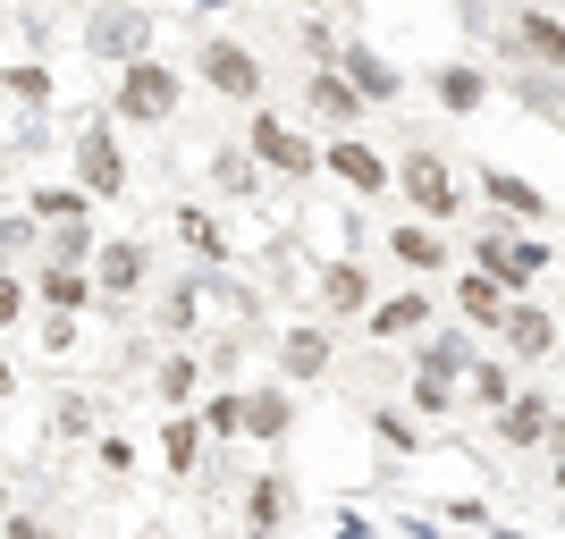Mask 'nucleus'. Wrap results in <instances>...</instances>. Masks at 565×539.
Wrapping results in <instances>:
<instances>
[{"mask_svg": "<svg viewBox=\"0 0 565 539\" xmlns=\"http://www.w3.org/2000/svg\"><path fill=\"white\" fill-rule=\"evenodd\" d=\"M178 68H161V60H136V68H118V94H110V110L118 118H136V127H152V118H169L178 110Z\"/></svg>", "mask_w": 565, "mask_h": 539, "instance_id": "f257e3e1", "label": "nucleus"}, {"mask_svg": "<svg viewBox=\"0 0 565 539\" xmlns=\"http://www.w3.org/2000/svg\"><path fill=\"white\" fill-rule=\"evenodd\" d=\"M397 194L423 219H456V212H465V194H456V177H448L439 152H405V161H397Z\"/></svg>", "mask_w": 565, "mask_h": 539, "instance_id": "f03ea898", "label": "nucleus"}, {"mask_svg": "<svg viewBox=\"0 0 565 539\" xmlns=\"http://www.w3.org/2000/svg\"><path fill=\"white\" fill-rule=\"evenodd\" d=\"M194 68H203V85H212V94L262 101V60H254L245 43H228V34H220V43H203V60H194Z\"/></svg>", "mask_w": 565, "mask_h": 539, "instance_id": "7ed1b4c3", "label": "nucleus"}, {"mask_svg": "<svg viewBox=\"0 0 565 539\" xmlns=\"http://www.w3.org/2000/svg\"><path fill=\"white\" fill-rule=\"evenodd\" d=\"M245 152H254V161H270L279 177H312V169H321V143H312V136H296V127H279V118H254Z\"/></svg>", "mask_w": 565, "mask_h": 539, "instance_id": "20e7f679", "label": "nucleus"}, {"mask_svg": "<svg viewBox=\"0 0 565 539\" xmlns=\"http://www.w3.org/2000/svg\"><path fill=\"white\" fill-rule=\"evenodd\" d=\"M85 43H94L102 60H118V68H136V51L152 43V18H143V9H94V18H85Z\"/></svg>", "mask_w": 565, "mask_h": 539, "instance_id": "39448f33", "label": "nucleus"}, {"mask_svg": "<svg viewBox=\"0 0 565 539\" xmlns=\"http://www.w3.org/2000/svg\"><path fill=\"white\" fill-rule=\"evenodd\" d=\"M76 169H85V194H127V152H118L110 127H85V136H76Z\"/></svg>", "mask_w": 565, "mask_h": 539, "instance_id": "423d86ee", "label": "nucleus"}, {"mask_svg": "<svg viewBox=\"0 0 565 539\" xmlns=\"http://www.w3.org/2000/svg\"><path fill=\"white\" fill-rule=\"evenodd\" d=\"M481 270H490L498 287H532L548 270L541 245H523V236H481Z\"/></svg>", "mask_w": 565, "mask_h": 539, "instance_id": "0eeeda50", "label": "nucleus"}, {"mask_svg": "<svg viewBox=\"0 0 565 539\" xmlns=\"http://www.w3.org/2000/svg\"><path fill=\"white\" fill-rule=\"evenodd\" d=\"M338 68L354 76V94H363V101H397V94H405V76L388 68L372 43H347V51H338Z\"/></svg>", "mask_w": 565, "mask_h": 539, "instance_id": "6e6552de", "label": "nucleus"}, {"mask_svg": "<svg viewBox=\"0 0 565 539\" xmlns=\"http://www.w3.org/2000/svg\"><path fill=\"white\" fill-rule=\"evenodd\" d=\"M94 270H102V279H94L102 295H118V304H127V295L143 287V270H152V254H143V245H102Z\"/></svg>", "mask_w": 565, "mask_h": 539, "instance_id": "1a4fd4ad", "label": "nucleus"}, {"mask_svg": "<svg viewBox=\"0 0 565 539\" xmlns=\"http://www.w3.org/2000/svg\"><path fill=\"white\" fill-rule=\"evenodd\" d=\"M321 161H330L347 186H363V194L388 186V161H380V152H363V143H321Z\"/></svg>", "mask_w": 565, "mask_h": 539, "instance_id": "9d476101", "label": "nucleus"}, {"mask_svg": "<svg viewBox=\"0 0 565 539\" xmlns=\"http://www.w3.org/2000/svg\"><path fill=\"white\" fill-rule=\"evenodd\" d=\"M279 363H287V379H321V371H330V337H321V328H287Z\"/></svg>", "mask_w": 565, "mask_h": 539, "instance_id": "9b49d317", "label": "nucleus"}, {"mask_svg": "<svg viewBox=\"0 0 565 539\" xmlns=\"http://www.w3.org/2000/svg\"><path fill=\"white\" fill-rule=\"evenodd\" d=\"M481 194H490L507 219H541V212H548L541 186H523V177H507V169H490V177H481Z\"/></svg>", "mask_w": 565, "mask_h": 539, "instance_id": "f8f14e48", "label": "nucleus"}, {"mask_svg": "<svg viewBox=\"0 0 565 539\" xmlns=\"http://www.w3.org/2000/svg\"><path fill=\"white\" fill-rule=\"evenodd\" d=\"M498 328H507V346H515V354H548V346H557V321H548V312H532V304H515Z\"/></svg>", "mask_w": 565, "mask_h": 539, "instance_id": "ddd939ff", "label": "nucleus"}, {"mask_svg": "<svg viewBox=\"0 0 565 539\" xmlns=\"http://www.w3.org/2000/svg\"><path fill=\"white\" fill-rule=\"evenodd\" d=\"M25 212L43 219V228H85V194H76V186H34Z\"/></svg>", "mask_w": 565, "mask_h": 539, "instance_id": "4468645a", "label": "nucleus"}, {"mask_svg": "<svg viewBox=\"0 0 565 539\" xmlns=\"http://www.w3.org/2000/svg\"><path fill=\"white\" fill-rule=\"evenodd\" d=\"M305 101H312V110H321V118H338V127H347V118L363 110V94H354L347 76H330V68H321V76H312V85H305Z\"/></svg>", "mask_w": 565, "mask_h": 539, "instance_id": "2eb2a0df", "label": "nucleus"}, {"mask_svg": "<svg viewBox=\"0 0 565 539\" xmlns=\"http://www.w3.org/2000/svg\"><path fill=\"white\" fill-rule=\"evenodd\" d=\"M34 295H43V304L60 312V321H68V312L85 304V295H94V279H85V270H43V279H34Z\"/></svg>", "mask_w": 565, "mask_h": 539, "instance_id": "dca6fc26", "label": "nucleus"}, {"mask_svg": "<svg viewBox=\"0 0 565 539\" xmlns=\"http://www.w3.org/2000/svg\"><path fill=\"white\" fill-rule=\"evenodd\" d=\"M541 430H548V405L541 397H515L507 413H498V439H507V446H532Z\"/></svg>", "mask_w": 565, "mask_h": 539, "instance_id": "f3484780", "label": "nucleus"}, {"mask_svg": "<svg viewBox=\"0 0 565 539\" xmlns=\"http://www.w3.org/2000/svg\"><path fill=\"white\" fill-rule=\"evenodd\" d=\"M287 422H296V405H287L279 388H262V397H245V430H254V439H279Z\"/></svg>", "mask_w": 565, "mask_h": 539, "instance_id": "a211bd4d", "label": "nucleus"}, {"mask_svg": "<svg viewBox=\"0 0 565 539\" xmlns=\"http://www.w3.org/2000/svg\"><path fill=\"white\" fill-rule=\"evenodd\" d=\"M169 472H194L203 464V422H186V413H169Z\"/></svg>", "mask_w": 565, "mask_h": 539, "instance_id": "6ab92c4d", "label": "nucleus"}, {"mask_svg": "<svg viewBox=\"0 0 565 539\" xmlns=\"http://www.w3.org/2000/svg\"><path fill=\"white\" fill-rule=\"evenodd\" d=\"M321 295H330V312H354L363 304V270H354V261H330V270H321Z\"/></svg>", "mask_w": 565, "mask_h": 539, "instance_id": "aec40b11", "label": "nucleus"}, {"mask_svg": "<svg viewBox=\"0 0 565 539\" xmlns=\"http://www.w3.org/2000/svg\"><path fill=\"white\" fill-rule=\"evenodd\" d=\"M456 312H465V321H507V304H498V279H465V287H456Z\"/></svg>", "mask_w": 565, "mask_h": 539, "instance_id": "412c9836", "label": "nucleus"}, {"mask_svg": "<svg viewBox=\"0 0 565 539\" xmlns=\"http://www.w3.org/2000/svg\"><path fill=\"white\" fill-rule=\"evenodd\" d=\"M423 295H388V304H372V328H380V337H397V328H423Z\"/></svg>", "mask_w": 565, "mask_h": 539, "instance_id": "4be33fe9", "label": "nucleus"}, {"mask_svg": "<svg viewBox=\"0 0 565 539\" xmlns=\"http://www.w3.org/2000/svg\"><path fill=\"white\" fill-rule=\"evenodd\" d=\"M456 371H465V337H430V346H423V379H439V388H448Z\"/></svg>", "mask_w": 565, "mask_h": 539, "instance_id": "5701e85b", "label": "nucleus"}, {"mask_svg": "<svg viewBox=\"0 0 565 539\" xmlns=\"http://www.w3.org/2000/svg\"><path fill=\"white\" fill-rule=\"evenodd\" d=\"M388 245H397V261H414V270H439V236L430 228H388Z\"/></svg>", "mask_w": 565, "mask_h": 539, "instance_id": "b1692460", "label": "nucleus"}, {"mask_svg": "<svg viewBox=\"0 0 565 539\" xmlns=\"http://www.w3.org/2000/svg\"><path fill=\"white\" fill-rule=\"evenodd\" d=\"M245 515H254V531H270V522L287 515V489L279 481H254V489H245Z\"/></svg>", "mask_w": 565, "mask_h": 539, "instance_id": "393cba45", "label": "nucleus"}, {"mask_svg": "<svg viewBox=\"0 0 565 539\" xmlns=\"http://www.w3.org/2000/svg\"><path fill=\"white\" fill-rule=\"evenodd\" d=\"M515 34H523V51H541V60H565V25H557V18H523Z\"/></svg>", "mask_w": 565, "mask_h": 539, "instance_id": "a878e982", "label": "nucleus"}, {"mask_svg": "<svg viewBox=\"0 0 565 539\" xmlns=\"http://www.w3.org/2000/svg\"><path fill=\"white\" fill-rule=\"evenodd\" d=\"M161 397H169V405L194 397V354H169V363H161Z\"/></svg>", "mask_w": 565, "mask_h": 539, "instance_id": "bb28decb", "label": "nucleus"}, {"mask_svg": "<svg viewBox=\"0 0 565 539\" xmlns=\"http://www.w3.org/2000/svg\"><path fill=\"white\" fill-rule=\"evenodd\" d=\"M439 101H448V110H472V101H481V76H472V68H448V76H439Z\"/></svg>", "mask_w": 565, "mask_h": 539, "instance_id": "cd10ccee", "label": "nucleus"}, {"mask_svg": "<svg viewBox=\"0 0 565 539\" xmlns=\"http://www.w3.org/2000/svg\"><path fill=\"white\" fill-rule=\"evenodd\" d=\"M0 85H9L18 101H51V76H43V68H9Z\"/></svg>", "mask_w": 565, "mask_h": 539, "instance_id": "c85d7f7f", "label": "nucleus"}, {"mask_svg": "<svg viewBox=\"0 0 565 539\" xmlns=\"http://www.w3.org/2000/svg\"><path fill=\"white\" fill-rule=\"evenodd\" d=\"M178 236H186L194 254H220V228H212L203 212H178Z\"/></svg>", "mask_w": 565, "mask_h": 539, "instance_id": "c756f323", "label": "nucleus"}, {"mask_svg": "<svg viewBox=\"0 0 565 539\" xmlns=\"http://www.w3.org/2000/svg\"><path fill=\"white\" fill-rule=\"evenodd\" d=\"M203 430H245V397H212L203 405Z\"/></svg>", "mask_w": 565, "mask_h": 539, "instance_id": "7c9ffc66", "label": "nucleus"}, {"mask_svg": "<svg viewBox=\"0 0 565 539\" xmlns=\"http://www.w3.org/2000/svg\"><path fill=\"white\" fill-rule=\"evenodd\" d=\"M194 295H203V287L186 279V287H178V295H169V304H161V321H169V328H186V321H194Z\"/></svg>", "mask_w": 565, "mask_h": 539, "instance_id": "2f4dec72", "label": "nucleus"}, {"mask_svg": "<svg viewBox=\"0 0 565 539\" xmlns=\"http://www.w3.org/2000/svg\"><path fill=\"white\" fill-rule=\"evenodd\" d=\"M60 430H68V439H76V430H94V405H85V397H60Z\"/></svg>", "mask_w": 565, "mask_h": 539, "instance_id": "473e14b6", "label": "nucleus"}, {"mask_svg": "<svg viewBox=\"0 0 565 539\" xmlns=\"http://www.w3.org/2000/svg\"><path fill=\"white\" fill-rule=\"evenodd\" d=\"M254 177V152H220V186H245Z\"/></svg>", "mask_w": 565, "mask_h": 539, "instance_id": "72a5a7b5", "label": "nucleus"}, {"mask_svg": "<svg viewBox=\"0 0 565 539\" xmlns=\"http://www.w3.org/2000/svg\"><path fill=\"white\" fill-rule=\"evenodd\" d=\"M18 245H34V219H0V254H18Z\"/></svg>", "mask_w": 565, "mask_h": 539, "instance_id": "f704fd0d", "label": "nucleus"}, {"mask_svg": "<svg viewBox=\"0 0 565 539\" xmlns=\"http://www.w3.org/2000/svg\"><path fill=\"white\" fill-rule=\"evenodd\" d=\"M9 539H60L51 522H34V515H9Z\"/></svg>", "mask_w": 565, "mask_h": 539, "instance_id": "c9c22d12", "label": "nucleus"}, {"mask_svg": "<svg viewBox=\"0 0 565 539\" xmlns=\"http://www.w3.org/2000/svg\"><path fill=\"white\" fill-rule=\"evenodd\" d=\"M18 304H25V295H18V279H0V321H18Z\"/></svg>", "mask_w": 565, "mask_h": 539, "instance_id": "e433bc0d", "label": "nucleus"}, {"mask_svg": "<svg viewBox=\"0 0 565 539\" xmlns=\"http://www.w3.org/2000/svg\"><path fill=\"white\" fill-rule=\"evenodd\" d=\"M0 397H9V363H0Z\"/></svg>", "mask_w": 565, "mask_h": 539, "instance_id": "4c0bfd02", "label": "nucleus"}, {"mask_svg": "<svg viewBox=\"0 0 565 539\" xmlns=\"http://www.w3.org/2000/svg\"><path fill=\"white\" fill-rule=\"evenodd\" d=\"M245 539H279V531H245Z\"/></svg>", "mask_w": 565, "mask_h": 539, "instance_id": "58836bf2", "label": "nucleus"}, {"mask_svg": "<svg viewBox=\"0 0 565 539\" xmlns=\"http://www.w3.org/2000/svg\"><path fill=\"white\" fill-rule=\"evenodd\" d=\"M557 489H565V464H557Z\"/></svg>", "mask_w": 565, "mask_h": 539, "instance_id": "ea45409f", "label": "nucleus"}, {"mask_svg": "<svg viewBox=\"0 0 565 539\" xmlns=\"http://www.w3.org/2000/svg\"><path fill=\"white\" fill-rule=\"evenodd\" d=\"M557 446H565V422H557Z\"/></svg>", "mask_w": 565, "mask_h": 539, "instance_id": "a19ab883", "label": "nucleus"}]
</instances>
